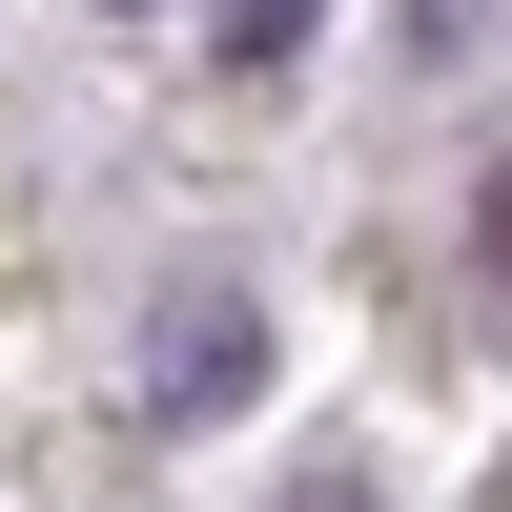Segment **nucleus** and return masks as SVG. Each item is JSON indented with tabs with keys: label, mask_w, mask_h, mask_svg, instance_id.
<instances>
[{
	"label": "nucleus",
	"mask_w": 512,
	"mask_h": 512,
	"mask_svg": "<svg viewBox=\"0 0 512 512\" xmlns=\"http://www.w3.org/2000/svg\"><path fill=\"white\" fill-rule=\"evenodd\" d=\"M185 21H205V62H246V82H267V62H308V21H328V0H185Z\"/></svg>",
	"instance_id": "nucleus-2"
},
{
	"label": "nucleus",
	"mask_w": 512,
	"mask_h": 512,
	"mask_svg": "<svg viewBox=\"0 0 512 512\" xmlns=\"http://www.w3.org/2000/svg\"><path fill=\"white\" fill-rule=\"evenodd\" d=\"M123 410H144V431H226V410H267V287H246V267H164L144 328H123Z\"/></svg>",
	"instance_id": "nucleus-1"
},
{
	"label": "nucleus",
	"mask_w": 512,
	"mask_h": 512,
	"mask_svg": "<svg viewBox=\"0 0 512 512\" xmlns=\"http://www.w3.org/2000/svg\"><path fill=\"white\" fill-rule=\"evenodd\" d=\"M451 62H492V0H410V82H451Z\"/></svg>",
	"instance_id": "nucleus-3"
},
{
	"label": "nucleus",
	"mask_w": 512,
	"mask_h": 512,
	"mask_svg": "<svg viewBox=\"0 0 512 512\" xmlns=\"http://www.w3.org/2000/svg\"><path fill=\"white\" fill-rule=\"evenodd\" d=\"M103 21H164V0H103Z\"/></svg>",
	"instance_id": "nucleus-5"
},
{
	"label": "nucleus",
	"mask_w": 512,
	"mask_h": 512,
	"mask_svg": "<svg viewBox=\"0 0 512 512\" xmlns=\"http://www.w3.org/2000/svg\"><path fill=\"white\" fill-rule=\"evenodd\" d=\"M267 512H390V472H369V451H308V472H287Z\"/></svg>",
	"instance_id": "nucleus-4"
}]
</instances>
